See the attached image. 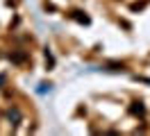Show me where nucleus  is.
<instances>
[{
    "mask_svg": "<svg viewBox=\"0 0 150 136\" xmlns=\"http://www.w3.org/2000/svg\"><path fill=\"white\" fill-rule=\"evenodd\" d=\"M130 113H132V116H139V118H143V116H146V107H143V102H132Z\"/></svg>",
    "mask_w": 150,
    "mask_h": 136,
    "instance_id": "f257e3e1",
    "label": "nucleus"
},
{
    "mask_svg": "<svg viewBox=\"0 0 150 136\" xmlns=\"http://www.w3.org/2000/svg\"><path fill=\"white\" fill-rule=\"evenodd\" d=\"M7 118H9V120H16V123H18V120H21V113L16 111V109H14V111H9V113H7Z\"/></svg>",
    "mask_w": 150,
    "mask_h": 136,
    "instance_id": "20e7f679",
    "label": "nucleus"
},
{
    "mask_svg": "<svg viewBox=\"0 0 150 136\" xmlns=\"http://www.w3.org/2000/svg\"><path fill=\"white\" fill-rule=\"evenodd\" d=\"M5 80H7V77H5V75H0V84H5Z\"/></svg>",
    "mask_w": 150,
    "mask_h": 136,
    "instance_id": "423d86ee",
    "label": "nucleus"
},
{
    "mask_svg": "<svg viewBox=\"0 0 150 136\" xmlns=\"http://www.w3.org/2000/svg\"><path fill=\"white\" fill-rule=\"evenodd\" d=\"M9 59H11L14 63H23L25 59H28V54L23 52V50H16V52H11V54H9Z\"/></svg>",
    "mask_w": 150,
    "mask_h": 136,
    "instance_id": "f03ea898",
    "label": "nucleus"
},
{
    "mask_svg": "<svg viewBox=\"0 0 150 136\" xmlns=\"http://www.w3.org/2000/svg\"><path fill=\"white\" fill-rule=\"evenodd\" d=\"M73 18L77 20V23H84V25H89V16H84L82 11H73Z\"/></svg>",
    "mask_w": 150,
    "mask_h": 136,
    "instance_id": "7ed1b4c3",
    "label": "nucleus"
},
{
    "mask_svg": "<svg viewBox=\"0 0 150 136\" xmlns=\"http://www.w3.org/2000/svg\"><path fill=\"white\" fill-rule=\"evenodd\" d=\"M143 7H146V2H134V5H132L134 11H139V9H143Z\"/></svg>",
    "mask_w": 150,
    "mask_h": 136,
    "instance_id": "39448f33",
    "label": "nucleus"
}]
</instances>
